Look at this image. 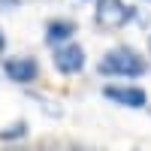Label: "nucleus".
I'll return each instance as SVG.
<instances>
[{
    "label": "nucleus",
    "mask_w": 151,
    "mask_h": 151,
    "mask_svg": "<svg viewBox=\"0 0 151 151\" xmlns=\"http://www.w3.org/2000/svg\"><path fill=\"white\" fill-rule=\"evenodd\" d=\"M145 3H151V0H145Z\"/></svg>",
    "instance_id": "13"
},
{
    "label": "nucleus",
    "mask_w": 151,
    "mask_h": 151,
    "mask_svg": "<svg viewBox=\"0 0 151 151\" xmlns=\"http://www.w3.org/2000/svg\"><path fill=\"white\" fill-rule=\"evenodd\" d=\"M148 52H151V36H148Z\"/></svg>",
    "instance_id": "12"
},
{
    "label": "nucleus",
    "mask_w": 151,
    "mask_h": 151,
    "mask_svg": "<svg viewBox=\"0 0 151 151\" xmlns=\"http://www.w3.org/2000/svg\"><path fill=\"white\" fill-rule=\"evenodd\" d=\"M3 73L9 82L15 85H30L36 82V76H40V64H36L33 58H9L3 64Z\"/></svg>",
    "instance_id": "5"
},
{
    "label": "nucleus",
    "mask_w": 151,
    "mask_h": 151,
    "mask_svg": "<svg viewBox=\"0 0 151 151\" xmlns=\"http://www.w3.org/2000/svg\"><path fill=\"white\" fill-rule=\"evenodd\" d=\"M133 18H136V9L127 6L124 0H97L94 21L103 30H121V27H127Z\"/></svg>",
    "instance_id": "2"
},
{
    "label": "nucleus",
    "mask_w": 151,
    "mask_h": 151,
    "mask_svg": "<svg viewBox=\"0 0 151 151\" xmlns=\"http://www.w3.org/2000/svg\"><path fill=\"white\" fill-rule=\"evenodd\" d=\"M36 151H60V148H58V145H52V142H42Z\"/></svg>",
    "instance_id": "9"
},
{
    "label": "nucleus",
    "mask_w": 151,
    "mask_h": 151,
    "mask_svg": "<svg viewBox=\"0 0 151 151\" xmlns=\"http://www.w3.org/2000/svg\"><path fill=\"white\" fill-rule=\"evenodd\" d=\"M21 9V0H0V12H15Z\"/></svg>",
    "instance_id": "8"
},
{
    "label": "nucleus",
    "mask_w": 151,
    "mask_h": 151,
    "mask_svg": "<svg viewBox=\"0 0 151 151\" xmlns=\"http://www.w3.org/2000/svg\"><path fill=\"white\" fill-rule=\"evenodd\" d=\"M73 151H97V148H73Z\"/></svg>",
    "instance_id": "10"
},
{
    "label": "nucleus",
    "mask_w": 151,
    "mask_h": 151,
    "mask_svg": "<svg viewBox=\"0 0 151 151\" xmlns=\"http://www.w3.org/2000/svg\"><path fill=\"white\" fill-rule=\"evenodd\" d=\"M24 136H27V121H12L9 127L0 130V139L3 142H18V139H24Z\"/></svg>",
    "instance_id": "7"
},
{
    "label": "nucleus",
    "mask_w": 151,
    "mask_h": 151,
    "mask_svg": "<svg viewBox=\"0 0 151 151\" xmlns=\"http://www.w3.org/2000/svg\"><path fill=\"white\" fill-rule=\"evenodd\" d=\"M103 97L112 100V103H118V106H127V109H142L148 103L145 91L142 88H133V85H106Z\"/></svg>",
    "instance_id": "4"
},
{
    "label": "nucleus",
    "mask_w": 151,
    "mask_h": 151,
    "mask_svg": "<svg viewBox=\"0 0 151 151\" xmlns=\"http://www.w3.org/2000/svg\"><path fill=\"white\" fill-rule=\"evenodd\" d=\"M97 70H100V76H115V79H139V76L148 73V64H145V58L136 52V48H130V45H115V48H109V52L100 58Z\"/></svg>",
    "instance_id": "1"
},
{
    "label": "nucleus",
    "mask_w": 151,
    "mask_h": 151,
    "mask_svg": "<svg viewBox=\"0 0 151 151\" xmlns=\"http://www.w3.org/2000/svg\"><path fill=\"white\" fill-rule=\"evenodd\" d=\"M0 48H3V33H0Z\"/></svg>",
    "instance_id": "11"
},
{
    "label": "nucleus",
    "mask_w": 151,
    "mask_h": 151,
    "mask_svg": "<svg viewBox=\"0 0 151 151\" xmlns=\"http://www.w3.org/2000/svg\"><path fill=\"white\" fill-rule=\"evenodd\" d=\"M55 70L64 73V76H76L85 70V48L76 45V42H67V45H58L55 48Z\"/></svg>",
    "instance_id": "3"
},
{
    "label": "nucleus",
    "mask_w": 151,
    "mask_h": 151,
    "mask_svg": "<svg viewBox=\"0 0 151 151\" xmlns=\"http://www.w3.org/2000/svg\"><path fill=\"white\" fill-rule=\"evenodd\" d=\"M73 33H76V24L70 18H52L45 24V45H52V48L67 45L73 40Z\"/></svg>",
    "instance_id": "6"
}]
</instances>
